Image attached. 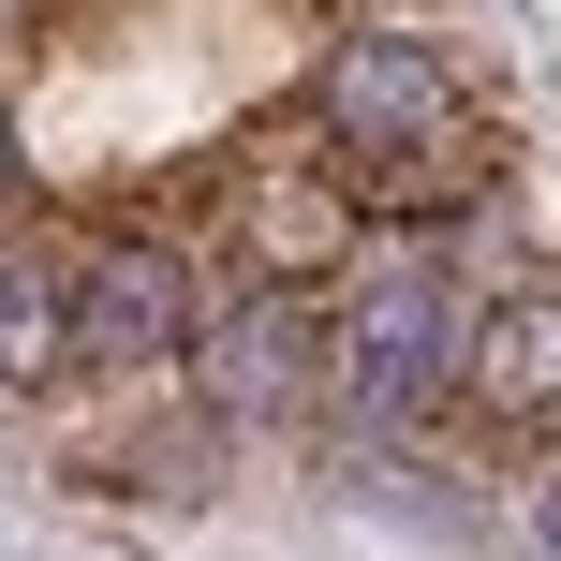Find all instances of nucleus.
I'll return each mask as SVG.
<instances>
[{
	"instance_id": "1",
	"label": "nucleus",
	"mask_w": 561,
	"mask_h": 561,
	"mask_svg": "<svg viewBox=\"0 0 561 561\" xmlns=\"http://www.w3.org/2000/svg\"><path fill=\"white\" fill-rule=\"evenodd\" d=\"M473 280L444 237H369L355 280L325 310V414H355L369 444H414L428 414H458V369H473Z\"/></svg>"
},
{
	"instance_id": "2",
	"label": "nucleus",
	"mask_w": 561,
	"mask_h": 561,
	"mask_svg": "<svg viewBox=\"0 0 561 561\" xmlns=\"http://www.w3.org/2000/svg\"><path fill=\"white\" fill-rule=\"evenodd\" d=\"M207 237H222L237 280H296V296H310V280H355L369 207H355V178L325 163V134L280 118V134H252V148L207 163Z\"/></svg>"
},
{
	"instance_id": "3",
	"label": "nucleus",
	"mask_w": 561,
	"mask_h": 561,
	"mask_svg": "<svg viewBox=\"0 0 561 561\" xmlns=\"http://www.w3.org/2000/svg\"><path fill=\"white\" fill-rule=\"evenodd\" d=\"M444 118H473V89H458V59L428 45V30H325V59H310V134H325L340 178L428 148Z\"/></svg>"
},
{
	"instance_id": "4",
	"label": "nucleus",
	"mask_w": 561,
	"mask_h": 561,
	"mask_svg": "<svg viewBox=\"0 0 561 561\" xmlns=\"http://www.w3.org/2000/svg\"><path fill=\"white\" fill-rule=\"evenodd\" d=\"M193 385L222 399L237 428L310 414V399H325V325H310V296H296V280H237V266H207V310H193Z\"/></svg>"
},
{
	"instance_id": "5",
	"label": "nucleus",
	"mask_w": 561,
	"mask_h": 561,
	"mask_svg": "<svg viewBox=\"0 0 561 561\" xmlns=\"http://www.w3.org/2000/svg\"><path fill=\"white\" fill-rule=\"evenodd\" d=\"M193 310H207V266L178 252V237L118 222L75 252V369H163L193 355Z\"/></svg>"
},
{
	"instance_id": "6",
	"label": "nucleus",
	"mask_w": 561,
	"mask_h": 561,
	"mask_svg": "<svg viewBox=\"0 0 561 561\" xmlns=\"http://www.w3.org/2000/svg\"><path fill=\"white\" fill-rule=\"evenodd\" d=\"M458 399L503 414V428H547V414H561V266L503 280V296L473 310V369H458Z\"/></svg>"
},
{
	"instance_id": "7",
	"label": "nucleus",
	"mask_w": 561,
	"mask_h": 561,
	"mask_svg": "<svg viewBox=\"0 0 561 561\" xmlns=\"http://www.w3.org/2000/svg\"><path fill=\"white\" fill-rule=\"evenodd\" d=\"M75 369V266L0 237V385H59Z\"/></svg>"
},
{
	"instance_id": "8",
	"label": "nucleus",
	"mask_w": 561,
	"mask_h": 561,
	"mask_svg": "<svg viewBox=\"0 0 561 561\" xmlns=\"http://www.w3.org/2000/svg\"><path fill=\"white\" fill-rule=\"evenodd\" d=\"M517 533L561 561V458H533V473H517Z\"/></svg>"
},
{
	"instance_id": "9",
	"label": "nucleus",
	"mask_w": 561,
	"mask_h": 561,
	"mask_svg": "<svg viewBox=\"0 0 561 561\" xmlns=\"http://www.w3.org/2000/svg\"><path fill=\"white\" fill-rule=\"evenodd\" d=\"M30 207V118H15V89H0V222Z\"/></svg>"
},
{
	"instance_id": "10",
	"label": "nucleus",
	"mask_w": 561,
	"mask_h": 561,
	"mask_svg": "<svg viewBox=\"0 0 561 561\" xmlns=\"http://www.w3.org/2000/svg\"><path fill=\"white\" fill-rule=\"evenodd\" d=\"M30 30H45V0H0V89H15V59H30Z\"/></svg>"
}]
</instances>
